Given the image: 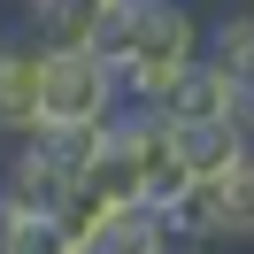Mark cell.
I'll use <instances>...</instances> for the list:
<instances>
[{
	"label": "cell",
	"mask_w": 254,
	"mask_h": 254,
	"mask_svg": "<svg viewBox=\"0 0 254 254\" xmlns=\"http://www.w3.org/2000/svg\"><path fill=\"white\" fill-rule=\"evenodd\" d=\"M200 54V8L192 0H116L108 31H100V62L116 77V100L154 108L162 85Z\"/></svg>",
	"instance_id": "cell-1"
},
{
	"label": "cell",
	"mask_w": 254,
	"mask_h": 254,
	"mask_svg": "<svg viewBox=\"0 0 254 254\" xmlns=\"http://www.w3.org/2000/svg\"><path fill=\"white\" fill-rule=\"evenodd\" d=\"M170 254H200V247H239L254 231V154H239L216 177H185L170 200L154 208Z\"/></svg>",
	"instance_id": "cell-2"
},
{
	"label": "cell",
	"mask_w": 254,
	"mask_h": 254,
	"mask_svg": "<svg viewBox=\"0 0 254 254\" xmlns=\"http://www.w3.org/2000/svg\"><path fill=\"white\" fill-rule=\"evenodd\" d=\"M116 116L100 47H39V131H93Z\"/></svg>",
	"instance_id": "cell-3"
},
{
	"label": "cell",
	"mask_w": 254,
	"mask_h": 254,
	"mask_svg": "<svg viewBox=\"0 0 254 254\" xmlns=\"http://www.w3.org/2000/svg\"><path fill=\"white\" fill-rule=\"evenodd\" d=\"M154 108H162V116H231V124H247V131H254V85H247V77H231V69H216L208 54H192V62L177 69L170 85H162Z\"/></svg>",
	"instance_id": "cell-4"
},
{
	"label": "cell",
	"mask_w": 254,
	"mask_h": 254,
	"mask_svg": "<svg viewBox=\"0 0 254 254\" xmlns=\"http://www.w3.org/2000/svg\"><path fill=\"white\" fill-rule=\"evenodd\" d=\"M162 131H170V154L185 162V177H216L239 154H254V131L231 116H162Z\"/></svg>",
	"instance_id": "cell-5"
},
{
	"label": "cell",
	"mask_w": 254,
	"mask_h": 254,
	"mask_svg": "<svg viewBox=\"0 0 254 254\" xmlns=\"http://www.w3.org/2000/svg\"><path fill=\"white\" fill-rule=\"evenodd\" d=\"M31 131H39V47L16 23H0V146Z\"/></svg>",
	"instance_id": "cell-6"
},
{
	"label": "cell",
	"mask_w": 254,
	"mask_h": 254,
	"mask_svg": "<svg viewBox=\"0 0 254 254\" xmlns=\"http://www.w3.org/2000/svg\"><path fill=\"white\" fill-rule=\"evenodd\" d=\"M108 8L116 0H23L16 8V31L31 39V47H100V31H108Z\"/></svg>",
	"instance_id": "cell-7"
},
{
	"label": "cell",
	"mask_w": 254,
	"mask_h": 254,
	"mask_svg": "<svg viewBox=\"0 0 254 254\" xmlns=\"http://www.w3.org/2000/svg\"><path fill=\"white\" fill-rule=\"evenodd\" d=\"M200 54L216 69H231V77L254 85V16H247V8H223L216 23H200Z\"/></svg>",
	"instance_id": "cell-8"
}]
</instances>
